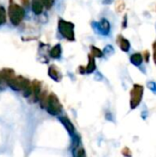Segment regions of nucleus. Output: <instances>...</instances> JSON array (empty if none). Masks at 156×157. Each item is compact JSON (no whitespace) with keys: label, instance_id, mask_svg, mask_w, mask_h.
<instances>
[{"label":"nucleus","instance_id":"nucleus-1","mask_svg":"<svg viewBox=\"0 0 156 157\" xmlns=\"http://www.w3.org/2000/svg\"><path fill=\"white\" fill-rule=\"evenodd\" d=\"M24 15H25L24 9L20 6L13 3L12 0H10V4L8 6V17L11 23L14 26H18L21 23Z\"/></svg>","mask_w":156,"mask_h":157},{"label":"nucleus","instance_id":"nucleus-2","mask_svg":"<svg viewBox=\"0 0 156 157\" xmlns=\"http://www.w3.org/2000/svg\"><path fill=\"white\" fill-rule=\"evenodd\" d=\"M58 29L64 39L70 41L74 40V25L72 22L60 18L58 21Z\"/></svg>","mask_w":156,"mask_h":157},{"label":"nucleus","instance_id":"nucleus-3","mask_svg":"<svg viewBox=\"0 0 156 157\" xmlns=\"http://www.w3.org/2000/svg\"><path fill=\"white\" fill-rule=\"evenodd\" d=\"M46 109L51 115H58L62 111V104L60 103L57 96L53 93L50 94L47 98Z\"/></svg>","mask_w":156,"mask_h":157},{"label":"nucleus","instance_id":"nucleus-4","mask_svg":"<svg viewBox=\"0 0 156 157\" xmlns=\"http://www.w3.org/2000/svg\"><path fill=\"white\" fill-rule=\"evenodd\" d=\"M92 27L96 32L104 36L108 35L110 32V23L106 18H102L100 22H96V21L92 22Z\"/></svg>","mask_w":156,"mask_h":157},{"label":"nucleus","instance_id":"nucleus-5","mask_svg":"<svg viewBox=\"0 0 156 157\" xmlns=\"http://www.w3.org/2000/svg\"><path fill=\"white\" fill-rule=\"evenodd\" d=\"M59 120H60V121L63 123V125L65 127L66 131H67L71 135H74V124L71 122V121H70L67 117H64V116L60 117Z\"/></svg>","mask_w":156,"mask_h":157},{"label":"nucleus","instance_id":"nucleus-6","mask_svg":"<svg viewBox=\"0 0 156 157\" xmlns=\"http://www.w3.org/2000/svg\"><path fill=\"white\" fill-rule=\"evenodd\" d=\"M43 5L40 0H32L31 3V9L35 15H40L43 12Z\"/></svg>","mask_w":156,"mask_h":157},{"label":"nucleus","instance_id":"nucleus-7","mask_svg":"<svg viewBox=\"0 0 156 157\" xmlns=\"http://www.w3.org/2000/svg\"><path fill=\"white\" fill-rule=\"evenodd\" d=\"M118 43H119L120 49L123 52H129V50L131 48V43H130V41L127 39L123 38L122 36H119V38H118Z\"/></svg>","mask_w":156,"mask_h":157},{"label":"nucleus","instance_id":"nucleus-8","mask_svg":"<svg viewBox=\"0 0 156 157\" xmlns=\"http://www.w3.org/2000/svg\"><path fill=\"white\" fill-rule=\"evenodd\" d=\"M48 74H49L50 77H51V79H53L54 81L59 82V81L61 80V75H60L58 69H57L54 65H52V66H51V67L49 68Z\"/></svg>","mask_w":156,"mask_h":157},{"label":"nucleus","instance_id":"nucleus-9","mask_svg":"<svg viewBox=\"0 0 156 157\" xmlns=\"http://www.w3.org/2000/svg\"><path fill=\"white\" fill-rule=\"evenodd\" d=\"M0 75H1V78L5 81H9L11 79H13L16 75H15V73L12 69H4L1 73H0Z\"/></svg>","mask_w":156,"mask_h":157},{"label":"nucleus","instance_id":"nucleus-10","mask_svg":"<svg viewBox=\"0 0 156 157\" xmlns=\"http://www.w3.org/2000/svg\"><path fill=\"white\" fill-rule=\"evenodd\" d=\"M62 54V46L60 44H56L52 47V49L50 51V56L51 58L57 59L59 57H61Z\"/></svg>","mask_w":156,"mask_h":157},{"label":"nucleus","instance_id":"nucleus-11","mask_svg":"<svg viewBox=\"0 0 156 157\" xmlns=\"http://www.w3.org/2000/svg\"><path fill=\"white\" fill-rule=\"evenodd\" d=\"M96 70V63H95V57H93L91 54L88 55V64L86 67V72L87 74H92Z\"/></svg>","mask_w":156,"mask_h":157},{"label":"nucleus","instance_id":"nucleus-12","mask_svg":"<svg viewBox=\"0 0 156 157\" xmlns=\"http://www.w3.org/2000/svg\"><path fill=\"white\" fill-rule=\"evenodd\" d=\"M131 63L135 66H139L143 63V56L141 53H134L131 56Z\"/></svg>","mask_w":156,"mask_h":157},{"label":"nucleus","instance_id":"nucleus-13","mask_svg":"<svg viewBox=\"0 0 156 157\" xmlns=\"http://www.w3.org/2000/svg\"><path fill=\"white\" fill-rule=\"evenodd\" d=\"M31 85H32V90H33V93L35 94V97L36 98L39 97L40 94V90H41V84L39 81L35 80Z\"/></svg>","mask_w":156,"mask_h":157},{"label":"nucleus","instance_id":"nucleus-14","mask_svg":"<svg viewBox=\"0 0 156 157\" xmlns=\"http://www.w3.org/2000/svg\"><path fill=\"white\" fill-rule=\"evenodd\" d=\"M91 55L93 57L100 58L103 56V52L96 46H91Z\"/></svg>","mask_w":156,"mask_h":157},{"label":"nucleus","instance_id":"nucleus-15","mask_svg":"<svg viewBox=\"0 0 156 157\" xmlns=\"http://www.w3.org/2000/svg\"><path fill=\"white\" fill-rule=\"evenodd\" d=\"M6 21V10L5 8L0 6V26L5 24Z\"/></svg>","mask_w":156,"mask_h":157},{"label":"nucleus","instance_id":"nucleus-16","mask_svg":"<svg viewBox=\"0 0 156 157\" xmlns=\"http://www.w3.org/2000/svg\"><path fill=\"white\" fill-rule=\"evenodd\" d=\"M40 1L43 5V6H45L46 8H51L54 3V0H40Z\"/></svg>","mask_w":156,"mask_h":157},{"label":"nucleus","instance_id":"nucleus-17","mask_svg":"<svg viewBox=\"0 0 156 157\" xmlns=\"http://www.w3.org/2000/svg\"><path fill=\"white\" fill-rule=\"evenodd\" d=\"M114 52V49L111 45H108L105 47L104 49V52L103 54H110V53H113Z\"/></svg>","mask_w":156,"mask_h":157},{"label":"nucleus","instance_id":"nucleus-18","mask_svg":"<svg viewBox=\"0 0 156 157\" xmlns=\"http://www.w3.org/2000/svg\"><path fill=\"white\" fill-rule=\"evenodd\" d=\"M123 9H124V3L122 1H119L117 4V10L119 12H121Z\"/></svg>","mask_w":156,"mask_h":157},{"label":"nucleus","instance_id":"nucleus-19","mask_svg":"<svg viewBox=\"0 0 156 157\" xmlns=\"http://www.w3.org/2000/svg\"><path fill=\"white\" fill-rule=\"evenodd\" d=\"M148 86L150 87V89H152V91H154L156 93V84L154 82H149L148 83Z\"/></svg>","mask_w":156,"mask_h":157},{"label":"nucleus","instance_id":"nucleus-20","mask_svg":"<svg viewBox=\"0 0 156 157\" xmlns=\"http://www.w3.org/2000/svg\"><path fill=\"white\" fill-rule=\"evenodd\" d=\"M76 157H86V153H85V151H84L83 149L79 150V152L77 153Z\"/></svg>","mask_w":156,"mask_h":157},{"label":"nucleus","instance_id":"nucleus-21","mask_svg":"<svg viewBox=\"0 0 156 157\" xmlns=\"http://www.w3.org/2000/svg\"><path fill=\"white\" fill-rule=\"evenodd\" d=\"M114 2V0H103V4L105 5H110Z\"/></svg>","mask_w":156,"mask_h":157},{"label":"nucleus","instance_id":"nucleus-22","mask_svg":"<svg viewBox=\"0 0 156 157\" xmlns=\"http://www.w3.org/2000/svg\"><path fill=\"white\" fill-rule=\"evenodd\" d=\"M21 2H22L23 6H29V0H21Z\"/></svg>","mask_w":156,"mask_h":157},{"label":"nucleus","instance_id":"nucleus-23","mask_svg":"<svg viewBox=\"0 0 156 157\" xmlns=\"http://www.w3.org/2000/svg\"><path fill=\"white\" fill-rule=\"evenodd\" d=\"M127 26V15L124 17V20H123V28H126Z\"/></svg>","mask_w":156,"mask_h":157},{"label":"nucleus","instance_id":"nucleus-24","mask_svg":"<svg viewBox=\"0 0 156 157\" xmlns=\"http://www.w3.org/2000/svg\"><path fill=\"white\" fill-rule=\"evenodd\" d=\"M154 58H156V42L154 44Z\"/></svg>","mask_w":156,"mask_h":157},{"label":"nucleus","instance_id":"nucleus-25","mask_svg":"<svg viewBox=\"0 0 156 157\" xmlns=\"http://www.w3.org/2000/svg\"><path fill=\"white\" fill-rule=\"evenodd\" d=\"M1 79H2V78H1V75H0V83H1Z\"/></svg>","mask_w":156,"mask_h":157}]
</instances>
